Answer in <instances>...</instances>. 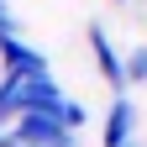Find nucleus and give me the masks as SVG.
<instances>
[{
    "label": "nucleus",
    "instance_id": "f257e3e1",
    "mask_svg": "<svg viewBox=\"0 0 147 147\" xmlns=\"http://www.w3.org/2000/svg\"><path fill=\"white\" fill-rule=\"evenodd\" d=\"M5 137L11 147H74V131H63L58 116H16Z\"/></svg>",
    "mask_w": 147,
    "mask_h": 147
},
{
    "label": "nucleus",
    "instance_id": "f03ea898",
    "mask_svg": "<svg viewBox=\"0 0 147 147\" xmlns=\"http://www.w3.org/2000/svg\"><path fill=\"white\" fill-rule=\"evenodd\" d=\"M0 74H11V79H42L47 58L32 42H21V32H11V37H0Z\"/></svg>",
    "mask_w": 147,
    "mask_h": 147
},
{
    "label": "nucleus",
    "instance_id": "20e7f679",
    "mask_svg": "<svg viewBox=\"0 0 147 147\" xmlns=\"http://www.w3.org/2000/svg\"><path fill=\"white\" fill-rule=\"evenodd\" d=\"M131 126H137V105L126 95H116L110 100V116H105V147H126L131 142Z\"/></svg>",
    "mask_w": 147,
    "mask_h": 147
},
{
    "label": "nucleus",
    "instance_id": "423d86ee",
    "mask_svg": "<svg viewBox=\"0 0 147 147\" xmlns=\"http://www.w3.org/2000/svg\"><path fill=\"white\" fill-rule=\"evenodd\" d=\"M116 5H126V0H116Z\"/></svg>",
    "mask_w": 147,
    "mask_h": 147
},
{
    "label": "nucleus",
    "instance_id": "7ed1b4c3",
    "mask_svg": "<svg viewBox=\"0 0 147 147\" xmlns=\"http://www.w3.org/2000/svg\"><path fill=\"white\" fill-rule=\"evenodd\" d=\"M89 53H95V68H100V79L121 95V84H126V68H121V53L110 47V32L100 21H89Z\"/></svg>",
    "mask_w": 147,
    "mask_h": 147
},
{
    "label": "nucleus",
    "instance_id": "0eeeda50",
    "mask_svg": "<svg viewBox=\"0 0 147 147\" xmlns=\"http://www.w3.org/2000/svg\"><path fill=\"white\" fill-rule=\"evenodd\" d=\"M126 147H137V142H126Z\"/></svg>",
    "mask_w": 147,
    "mask_h": 147
},
{
    "label": "nucleus",
    "instance_id": "39448f33",
    "mask_svg": "<svg viewBox=\"0 0 147 147\" xmlns=\"http://www.w3.org/2000/svg\"><path fill=\"white\" fill-rule=\"evenodd\" d=\"M121 68H126V79H131V84H147V47H131V58H126Z\"/></svg>",
    "mask_w": 147,
    "mask_h": 147
}]
</instances>
